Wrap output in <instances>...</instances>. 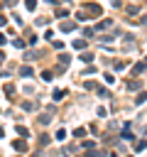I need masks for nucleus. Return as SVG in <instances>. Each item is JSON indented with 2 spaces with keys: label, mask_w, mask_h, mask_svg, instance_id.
<instances>
[{
  "label": "nucleus",
  "mask_w": 147,
  "mask_h": 157,
  "mask_svg": "<svg viewBox=\"0 0 147 157\" xmlns=\"http://www.w3.org/2000/svg\"><path fill=\"white\" fill-rule=\"evenodd\" d=\"M0 44H5V37H3V35H0Z\"/></svg>",
  "instance_id": "nucleus-2"
},
{
  "label": "nucleus",
  "mask_w": 147,
  "mask_h": 157,
  "mask_svg": "<svg viewBox=\"0 0 147 157\" xmlns=\"http://www.w3.org/2000/svg\"><path fill=\"white\" fill-rule=\"evenodd\" d=\"M24 5L30 7V10H34V5H37V3H34V0H24Z\"/></svg>",
  "instance_id": "nucleus-1"
}]
</instances>
